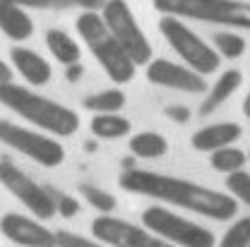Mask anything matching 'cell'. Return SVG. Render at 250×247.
Returning <instances> with one entry per match:
<instances>
[{"label": "cell", "instance_id": "277c9868", "mask_svg": "<svg viewBox=\"0 0 250 247\" xmlns=\"http://www.w3.org/2000/svg\"><path fill=\"white\" fill-rule=\"evenodd\" d=\"M161 15L197 19L231 29H250V2L246 0H152Z\"/></svg>", "mask_w": 250, "mask_h": 247}, {"label": "cell", "instance_id": "44dd1931", "mask_svg": "<svg viewBox=\"0 0 250 247\" xmlns=\"http://www.w3.org/2000/svg\"><path fill=\"white\" fill-rule=\"evenodd\" d=\"M246 154L241 152V149H236V147H226V149H219L212 154L209 158V163H212V168L219 171V173H226V175H233V173H241L243 171V166H246Z\"/></svg>", "mask_w": 250, "mask_h": 247}, {"label": "cell", "instance_id": "603a6c76", "mask_svg": "<svg viewBox=\"0 0 250 247\" xmlns=\"http://www.w3.org/2000/svg\"><path fill=\"white\" fill-rule=\"evenodd\" d=\"M219 247H250V216L238 218L219 240Z\"/></svg>", "mask_w": 250, "mask_h": 247}, {"label": "cell", "instance_id": "d4e9b609", "mask_svg": "<svg viewBox=\"0 0 250 247\" xmlns=\"http://www.w3.org/2000/svg\"><path fill=\"white\" fill-rule=\"evenodd\" d=\"M226 190L231 192V197L236 202H243L246 207H250V173L241 171L226 178Z\"/></svg>", "mask_w": 250, "mask_h": 247}, {"label": "cell", "instance_id": "30bf717a", "mask_svg": "<svg viewBox=\"0 0 250 247\" xmlns=\"http://www.w3.org/2000/svg\"><path fill=\"white\" fill-rule=\"evenodd\" d=\"M92 235L111 247H176L161 240L147 228H140L135 223H127L123 218L96 216L92 221Z\"/></svg>", "mask_w": 250, "mask_h": 247}, {"label": "cell", "instance_id": "7c38bea8", "mask_svg": "<svg viewBox=\"0 0 250 247\" xmlns=\"http://www.w3.org/2000/svg\"><path fill=\"white\" fill-rule=\"evenodd\" d=\"M0 233L22 247H58L56 233L22 214H5L0 218Z\"/></svg>", "mask_w": 250, "mask_h": 247}, {"label": "cell", "instance_id": "ffe728a7", "mask_svg": "<svg viewBox=\"0 0 250 247\" xmlns=\"http://www.w3.org/2000/svg\"><path fill=\"white\" fill-rule=\"evenodd\" d=\"M82 106L87 111H94L96 115H108V113H118L125 106V94L121 89H106V92L92 94L82 101Z\"/></svg>", "mask_w": 250, "mask_h": 247}, {"label": "cell", "instance_id": "8992f818", "mask_svg": "<svg viewBox=\"0 0 250 247\" xmlns=\"http://www.w3.org/2000/svg\"><path fill=\"white\" fill-rule=\"evenodd\" d=\"M159 31L171 43V48L183 58V62L190 70H195L197 75L205 77V75H212V72L219 70V62H221L219 60V53L209 43H205L190 27H186L178 17L164 15L159 19Z\"/></svg>", "mask_w": 250, "mask_h": 247}, {"label": "cell", "instance_id": "7a4b0ae2", "mask_svg": "<svg viewBox=\"0 0 250 247\" xmlns=\"http://www.w3.org/2000/svg\"><path fill=\"white\" fill-rule=\"evenodd\" d=\"M0 103L56 137H70L80 127V118L72 108L62 106L58 101H51L41 94L29 92L27 87L15 84V82L0 87Z\"/></svg>", "mask_w": 250, "mask_h": 247}, {"label": "cell", "instance_id": "cb8c5ba5", "mask_svg": "<svg viewBox=\"0 0 250 247\" xmlns=\"http://www.w3.org/2000/svg\"><path fill=\"white\" fill-rule=\"evenodd\" d=\"M80 194L92 204L94 209H99L104 216L106 214H111L113 209H116V197L111 194V192H106V190H101V187H94V185H80Z\"/></svg>", "mask_w": 250, "mask_h": 247}, {"label": "cell", "instance_id": "2e32d148", "mask_svg": "<svg viewBox=\"0 0 250 247\" xmlns=\"http://www.w3.org/2000/svg\"><path fill=\"white\" fill-rule=\"evenodd\" d=\"M241 82H243L241 70H226V72H221L219 79L212 84V89H209V94H207V98H205L202 106H200V115H212L219 106H221L231 94L241 87Z\"/></svg>", "mask_w": 250, "mask_h": 247}, {"label": "cell", "instance_id": "484cf974", "mask_svg": "<svg viewBox=\"0 0 250 247\" xmlns=\"http://www.w3.org/2000/svg\"><path fill=\"white\" fill-rule=\"evenodd\" d=\"M48 190V194H51V199L56 202V209H58V214L65 218H72L77 211H80V204H77V199L75 197H67V194H62L58 190H53V187H46Z\"/></svg>", "mask_w": 250, "mask_h": 247}, {"label": "cell", "instance_id": "1f68e13d", "mask_svg": "<svg viewBox=\"0 0 250 247\" xmlns=\"http://www.w3.org/2000/svg\"><path fill=\"white\" fill-rule=\"evenodd\" d=\"M82 72V67H80V62L77 65H72V70H70V79H77V75Z\"/></svg>", "mask_w": 250, "mask_h": 247}, {"label": "cell", "instance_id": "52a82bcc", "mask_svg": "<svg viewBox=\"0 0 250 247\" xmlns=\"http://www.w3.org/2000/svg\"><path fill=\"white\" fill-rule=\"evenodd\" d=\"M101 17L135 65L152 62V43L147 41L145 31L140 29V24H137V19L125 0H108Z\"/></svg>", "mask_w": 250, "mask_h": 247}, {"label": "cell", "instance_id": "ac0fdd59", "mask_svg": "<svg viewBox=\"0 0 250 247\" xmlns=\"http://www.w3.org/2000/svg\"><path fill=\"white\" fill-rule=\"evenodd\" d=\"M89 127H92V134L99 139H121L125 134H130L132 125L118 113H108V115H94Z\"/></svg>", "mask_w": 250, "mask_h": 247}, {"label": "cell", "instance_id": "d6a6232c", "mask_svg": "<svg viewBox=\"0 0 250 247\" xmlns=\"http://www.w3.org/2000/svg\"><path fill=\"white\" fill-rule=\"evenodd\" d=\"M243 115H246V118H250V94L246 96V101H243Z\"/></svg>", "mask_w": 250, "mask_h": 247}, {"label": "cell", "instance_id": "7402d4cb", "mask_svg": "<svg viewBox=\"0 0 250 247\" xmlns=\"http://www.w3.org/2000/svg\"><path fill=\"white\" fill-rule=\"evenodd\" d=\"M214 51L224 58H241L246 53V38L233 34V31H217L214 34Z\"/></svg>", "mask_w": 250, "mask_h": 247}, {"label": "cell", "instance_id": "83f0119b", "mask_svg": "<svg viewBox=\"0 0 250 247\" xmlns=\"http://www.w3.org/2000/svg\"><path fill=\"white\" fill-rule=\"evenodd\" d=\"M58 238V247H106L101 243H94L84 235H77V233H67V230H58L56 233Z\"/></svg>", "mask_w": 250, "mask_h": 247}, {"label": "cell", "instance_id": "4316f807", "mask_svg": "<svg viewBox=\"0 0 250 247\" xmlns=\"http://www.w3.org/2000/svg\"><path fill=\"white\" fill-rule=\"evenodd\" d=\"M108 0H56L53 10H70V7H82L84 12H96L104 10Z\"/></svg>", "mask_w": 250, "mask_h": 247}, {"label": "cell", "instance_id": "9a60e30c", "mask_svg": "<svg viewBox=\"0 0 250 247\" xmlns=\"http://www.w3.org/2000/svg\"><path fill=\"white\" fill-rule=\"evenodd\" d=\"M0 31L12 41H27L34 34V22L22 7L0 0Z\"/></svg>", "mask_w": 250, "mask_h": 247}, {"label": "cell", "instance_id": "9c48e42d", "mask_svg": "<svg viewBox=\"0 0 250 247\" xmlns=\"http://www.w3.org/2000/svg\"><path fill=\"white\" fill-rule=\"evenodd\" d=\"M0 183L7 187L34 216L39 218H53L58 214L56 202L51 199L48 190L39 183H34L24 171H20L12 161L0 158Z\"/></svg>", "mask_w": 250, "mask_h": 247}, {"label": "cell", "instance_id": "8fae6325", "mask_svg": "<svg viewBox=\"0 0 250 247\" xmlns=\"http://www.w3.org/2000/svg\"><path fill=\"white\" fill-rule=\"evenodd\" d=\"M147 79L159 87H168L176 92L186 94H202L207 92V82L202 79V75H197L195 70H190L188 65H178L166 58H156L147 65Z\"/></svg>", "mask_w": 250, "mask_h": 247}, {"label": "cell", "instance_id": "3957f363", "mask_svg": "<svg viewBox=\"0 0 250 247\" xmlns=\"http://www.w3.org/2000/svg\"><path fill=\"white\" fill-rule=\"evenodd\" d=\"M77 34L82 36V41L87 43V48L92 51V56L104 67V72L116 82L125 84L135 77V62L130 60V56L123 51V46L116 41V36L106 27L104 17L99 12H82L75 22Z\"/></svg>", "mask_w": 250, "mask_h": 247}, {"label": "cell", "instance_id": "f1b7e54d", "mask_svg": "<svg viewBox=\"0 0 250 247\" xmlns=\"http://www.w3.org/2000/svg\"><path fill=\"white\" fill-rule=\"evenodd\" d=\"M166 115L173 118L176 123H188L190 120V111H188L186 106H168L166 108Z\"/></svg>", "mask_w": 250, "mask_h": 247}, {"label": "cell", "instance_id": "f546056e", "mask_svg": "<svg viewBox=\"0 0 250 247\" xmlns=\"http://www.w3.org/2000/svg\"><path fill=\"white\" fill-rule=\"evenodd\" d=\"M2 2H10V5H27V7H36V10H43V7H53L56 0H2Z\"/></svg>", "mask_w": 250, "mask_h": 247}, {"label": "cell", "instance_id": "e0dca14e", "mask_svg": "<svg viewBox=\"0 0 250 247\" xmlns=\"http://www.w3.org/2000/svg\"><path fill=\"white\" fill-rule=\"evenodd\" d=\"M46 46H48V51L53 53V58L58 62H62L65 67L77 65L80 56H82L77 41H75L70 34H65L62 29H48L46 31Z\"/></svg>", "mask_w": 250, "mask_h": 247}, {"label": "cell", "instance_id": "5b68a950", "mask_svg": "<svg viewBox=\"0 0 250 247\" xmlns=\"http://www.w3.org/2000/svg\"><path fill=\"white\" fill-rule=\"evenodd\" d=\"M142 223L147 230H152L161 240L171 243L176 247H214V233L205 226L188 221L164 207H147L142 211Z\"/></svg>", "mask_w": 250, "mask_h": 247}, {"label": "cell", "instance_id": "ba28073f", "mask_svg": "<svg viewBox=\"0 0 250 247\" xmlns=\"http://www.w3.org/2000/svg\"><path fill=\"white\" fill-rule=\"evenodd\" d=\"M0 142L12 147L20 154L29 156L31 161H36L39 166H46V168L61 166L65 161V149L56 139H48L41 132L27 130V127L10 123L5 118H0Z\"/></svg>", "mask_w": 250, "mask_h": 247}, {"label": "cell", "instance_id": "4fadbf2b", "mask_svg": "<svg viewBox=\"0 0 250 247\" xmlns=\"http://www.w3.org/2000/svg\"><path fill=\"white\" fill-rule=\"evenodd\" d=\"M241 134H243V127L238 123H214V125H207V127H200V130L192 134L190 144H192V149H197V152H209V154H214L219 149L231 147L236 139H241Z\"/></svg>", "mask_w": 250, "mask_h": 247}, {"label": "cell", "instance_id": "5bb4252c", "mask_svg": "<svg viewBox=\"0 0 250 247\" xmlns=\"http://www.w3.org/2000/svg\"><path fill=\"white\" fill-rule=\"evenodd\" d=\"M10 60L15 62L17 72H20L29 84L41 87V84L51 82V75H53L51 65L43 60L39 53L29 51V48H24V46H15V48L10 51Z\"/></svg>", "mask_w": 250, "mask_h": 247}, {"label": "cell", "instance_id": "d6986e66", "mask_svg": "<svg viewBox=\"0 0 250 247\" xmlns=\"http://www.w3.org/2000/svg\"><path fill=\"white\" fill-rule=\"evenodd\" d=\"M130 152L140 158H159L168 152V142L159 132H140L130 139Z\"/></svg>", "mask_w": 250, "mask_h": 247}, {"label": "cell", "instance_id": "4dcf8cb0", "mask_svg": "<svg viewBox=\"0 0 250 247\" xmlns=\"http://www.w3.org/2000/svg\"><path fill=\"white\" fill-rule=\"evenodd\" d=\"M5 84H12V70L5 60H0V87H5Z\"/></svg>", "mask_w": 250, "mask_h": 247}, {"label": "cell", "instance_id": "6da1fadb", "mask_svg": "<svg viewBox=\"0 0 250 247\" xmlns=\"http://www.w3.org/2000/svg\"><path fill=\"white\" fill-rule=\"evenodd\" d=\"M118 185L123 187L125 192L152 197V199L181 207V209H188V211L200 214V216L214 218V221H229L238 211V202L231 194H224L219 190L197 185V183H190V180H183V178L154 173V171L127 168V171H123Z\"/></svg>", "mask_w": 250, "mask_h": 247}]
</instances>
